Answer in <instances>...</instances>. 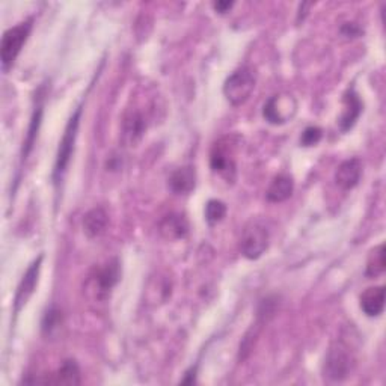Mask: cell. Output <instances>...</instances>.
I'll return each mask as SVG.
<instances>
[{"label":"cell","instance_id":"cell-10","mask_svg":"<svg viewBox=\"0 0 386 386\" xmlns=\"http://www.w3.org/2000/svg\"><path fill=\"white\" fill-rule=\"evenodd\" d=\"M362 175V162L358 157L344 160L335 171V183L343 190H352L359 184Z\"/></svg>","mask_w":386,"mask_h":386},{"label":"cell","instance_id":"cell-4","mask_svg":"<svg viewBox=\"0 0 386 386\" xmlns=\"http://www.w3.org/2000/svg\"><path fill=\"white\" fill-rule=\"evenodd\" d=\"M256 85V75L254 70L243 67L236 70L224 83V95L229 105L241 106L249 100Z\"/></svg>","mask_w":386,"mask_h":386},{"label":"cell","instance_id":"cell-25","mask_svg":"<svg viewBox=\"0 0 386 386\" xmlns=\"http://www.w3.org/2000/svg\"><path fill=\"white\" fill-rule=\"evenodd\" d=\"M234 6L233 2H216L213 4V8L216 12H219V14H226V12H229V9Z\"/></svg>","mask_w":386,"mask_h":386},{"label":"cell","instance_id":"cell-22","mask_svg":"<svg viewBox=\"0 0 386 386\" xmlns=\"http://www.w3.org/2000/svg\"><path fill=\"white\" fill-rule=\"evenodd\" d=\"M321 137H323V130L320 127H306L301 136V144L303 147H314L320 142Z\"/></svg>","mask_w":386,"mask_h":386},{"label":"cell","instance_id":"cell-18","mask_svg":"<svg viewBox=\"0 0 386 386\" xmlns=\"http://www.w3.org/2000/svg\"><path fill=\"white\" fill-rule=\"evenodd\" d=\"M293 190H294L293 178L290 175L281 174L272 179V183H270L266 192V198L270 202H284L293 195Z\"/></svg>","mask_w":386,"mask_h":386},{"label":"cell","instance_id":"cell-21","mask_svg":"<svg viewBox=\"0 0 386 386\" xmlns=\"http://www.w3.org/2000/svg\"><path fill=\"white\" fill-rule=\"evenodd\" d=\"M226 216V205L219 199H210L205 205V221L209 225H216Z\"/></svg>","mask_w":386,"mask_h":386},{"label":"cell","instance_id":"cell-3","mask_svg":"<svg viewBox=\"0 0 386 386\" xmlns=\"http://www.w3.org/2000/svg\"><path fill=\"white\" fill-rule=\"evenodd\" d=\"M270 243V231L263 221H251L244 226L240 239V252L248 260H259L267 251Z\"/></svg>","mask_w":386,"mask_h":386},{"label":"cell","instance_id":"cell-9","mask_svg":"<svg viewBox=\"0 0 386 386\" xmlns=\"http://www.w3.org/2000/svg\"><path fill=\"white\" fill-rule=\"evenodd\" d=\"M44 260V255H40L38 259L29 266V268L26 270V273L23 275L19 288H17V294L14 299V311L20 313L21 308L28 303V301L32 298V294L36 288L38 279H40V272H41V264Z\"/></svg>","mask_w":386,"mask_h":386},{"label":"cell","instance_id":"cell-20","mask_svg":"<svg viewBox=\"0 0 386 386\" xmlns=\"http://www.w3.org/2000/svg\"><path fill=\"white\" fill-rule=\"evenodd\" d=\"M386 270V259H385V244H379L370 252L367 261V276L379 278Z\"/></svg>","mask_w":386,"mask_h":386},{"label":"cell","instance_id":"cell-7","mask_svg":"<svg viewBox=\"0 0 386 386\" xmlns=\"http://www.w3.org/2000/svg\"><path fill=\"white\" fill-rule=\"evenodd\" d=\"M298 112V101L290 94H279L270 97L263 108L264 120L272 125L287 124Z\"/></svg>","mask_w":386,"mask_h":386},{"label":"cell","instance_id":"cell-13","mask_svg":"<svg viewBox=\"0 0 386 386\" xmlns=\"http://www.w3.org/2000/svg\"><path fill=\"white\" fill-rule=\"evenodd\" d=\"M43 113H44V105H43V98H40L33 109L28 133H26V137H24L23 148H21V163L26 162V159L29 157V154L33 150V145H35L36 137H38V132H40V127L43 122Z\"/></svg>","mask_w":386,"mask_h":386},{"label":"cell","instance_id":"cell-8","mask_svg":"<svg viewBox=\"0 0 386 386\" xmlns=\"http://www.w3.org/2000/svg\"><path fill=\"white\" fill-rule=\"evenodd\" d=\"M234 145L231 137H222L213 145L210 154V166L217 174H221L226 179H234L236 177V159H234Z\"/></svg>","mask_w":386,"mask_h":386},{"label":"cell","instance_id":"cell-11","mask_svg":"<svg viewBox=\"0 0 386 386\" xmlns=\"http://www.w3.org/2000/svg\"><path fill=\"white\" fill-rule=\"evenodd\" d=\"M159 231L165 240H183L189 234V222L183 214L171 213L162 219L159 224Z\"/></svg>","mask_w":386,"mask_h":386},{"label":"cell","instance_id":"cell-19","mask_svg":"<svg viewBox=\"0 0 386 386\" xmlns=\"http://www.w3.org/2000/svg\"><path fill=\"white\" fill-rule=\"evenodd\" d=\"M82 377H80V368L77 365L75 361L73 359H68V361L63 362L61 368L56 371V375H53V379H50L48 383H56V385H80Z\"/></svg>","mask_w":386,"mask_h":386},{"label":"cell","instance_id":"cell-2","mask_svg":"<svg viewBox=\"0 0 386 386\" xmlns=\"http://www.w3.org/2000/svg\"><path fill=\"white\" fill-rule=\"evenodd\" d=\"M80 117H82V109L79 108L70 118L66 132H63V136L61 139L59 150H58V156L55 162V169H53V182L56 186L62 183L63 177L67 174V169L70 166L74 147H75V139L77 133H79V124H80Z\"/></svg>","mask_w":386,"mask_h":386},{"label":"cell","instance_id":"cell-14","mask_svg":"<svg viewBox=\"0 0 386 386\" xmlns=\"http://www.w3.org/2000/svg\"><path fill=\"white\" fill-rule=\"evenodd\" d=\"M109 225V214L105 209L95 207L89 210L83 217V231L89 239L100 237Z\"/></svg>","mask_w":386,"mask_h":386},{"label":"cell","instance_id":"cell-24","mask_svg":"<svg viewBox=\"0 0 386 386\" xmlns=\"http://www.w3.org/2000/svg\"><path fill=\"white\" fill-rule=\"evenodd\" d=\"M341 32H343V35L347 36V38H355V36H358L359 33H361V29H359L355 23H345V24L343 26Z\"/></svg>","mask_w":386,"mask_h":386},{"label":"cell","instance_id":"cell-17","mask_svg":"<svg viewBox=\"0 0 386 386\" xmlns=\"http://www.w3.org/2000/svg\"><path fill=\"white\" fill-rule=\"evenodd\" d=\"M385 308V287H370L361 294V310L368 317H377Z\"/></svg>","mask_w":386,"mask_h":386},{"label":"cell","instance_id":"cell-1","mask_svg":"<svg viewBox=\"0 0 386 386\" xmlns=\"http://www.w3.org/2000/svg\"><path fill=\"white\" fill-rule=\"evenodd\" d=\"M350 335H341L330 345L325 362V376L332 382H343L352 375L356 365V350Z\"/></svg>","mask_w":386,"mask_h":386},{"label":"cell","instance_id":"cell-5","mask_svg":"<svg viewBox=\"0 0 386 386\" xmlns=\"http://www.w3.org/2000/svg\"><path fill=\"white\" fill-rule=\"evenodd\" d=\"M32 31V20H26L14 28L8 29L4 33L2 44H0V56H2V68L8 71L14 66L16 59L19 58L23 46L28 41Z\"/></svg>","mask_w":386,"mask_h":386},{"label":"cell","instance_id":"cell-15","mask_svg":"<svg viewBox=\"0 0 386 386\" xmlns=\"http://www.w3.org/2000/svg\"><path fill=\"white\" fill-rule=\"evenodd\" d=\"M145 130H147V122H145V118H144L142 113L135 110V112H130V113L125 115L124 139L128 145L135 147L139 140L142 139Z\"/></svg>","mask_w":386,"mask_h":386},{"label":"cell","instance_id":"cell-12","mask_svg":"<svg viewBox=\"0 0 386 386\" xmlns=\"http://www.w3.org/2000/svg\"><path fill=\"white\" fill-rule=\"evenodd\" d=\"M343 101H344V110H343V115H341L338 124H340V130L343 133H345V132H349L350 128L356 124L359 115H361L362 101H361V98H359V95L356 94L353 88L349 89V91L344 94Z\"/></svg>","mask_w":386,"mask_h":386},{"label":"cell","instance_id":"cell-23","mask_svg":"<svg viewBox=\"0 0 386 386\" xmlns=\"http://www.w3.org/2000/svg\"><path fill=\"white\" fill-rule=\"evenodd\" d=\"M61 323V313L56 310V308H51L46 313L44 321H43V329L44 332L50 333L53 329H56Z\"/></svg>","mask_w":386,"mask_h":386},{"label":"cell","instance_id":"cell-6","mask_svg":"<svg viewBox=\"0 0 386 386\" xmlns=\"http://www.w3.org/2000/svg\"><path fill=\"white\" fill-rule=\"evenodd\" d=\"M121 278V267L118 260H110L103 267L95 268L93 276L88 279V291L95 301L105 302L113 287L118 284Z\"/></svg>","mask_w":386,"mask_h":386},{"label":"cell","instance_id":"cell-16","mask_svg":"<svg viewBox=\"0 0 386 386\" xmlns=\"http://www.w3.org/2000/svg\"><path fill=\"white\" fill-rule=\"evenodd\" d=\"M197 182V174L192 166H184V168H179L169 177L168 186L172 193L175 195H187L193 189H195Z\"/></svg>","mask_w":386,"mask_h":386}]
</instances>
